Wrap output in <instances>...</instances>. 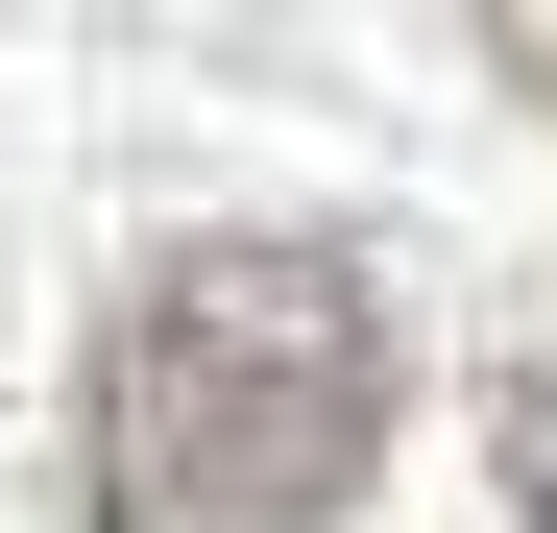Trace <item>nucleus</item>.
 Masks as SVG:
<instances>
[{"mask_svg":"<svg viewBox=\"0 0 557 533\" xmlns=\"http://www.w3.org/2000/svg\"><path fill=\"white\" fill-rule=\"evenodd\" d=\"M412 412V292L363 243H170L98 339V533H339Z\"/></svg>","mask_w":557,"mask_h":533,"instance_id":"nucleus-1","label":"nucleus"},{"mask_svg":"<svg viewBox=\"0 0 557 533\" xmlns=\"http://www.w3.org/2000/svg\"><path fill=\"white\" fill-rule=\"evenodd\" d=\"M485 461H509V533H557V339H509V388H485Z\"/></svg>","mask_w":557,"mask_h":533,"instance_id":"nucleus-2","label":"nucleus"},{"mask_svg":"<svg viewBox=\"0 0 557 533\" xmlns=\"http://www.w3.org/2000/svg\"><path fill=\"white\" fill-rule=\"evenodd\" d=\"M485 49H509V73H533V98H557V0H485Z\"/></svg>","mask_w":557,"mask_h":533,"instance_id":"nucleus-3","label":"nucleus"}]
</instances>
